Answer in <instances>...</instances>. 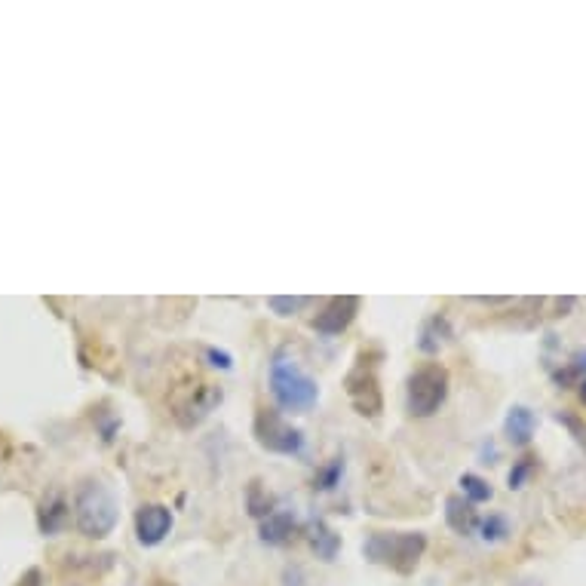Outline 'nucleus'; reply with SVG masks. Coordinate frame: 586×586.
<instances>
[{"label": "nucleus", "instance_id": "nucleus-18", "mask_svg": "<svg viewBox=\"0 0 586 586\" xmlns=\"http://www.w3.org/2000/svg\"><path fill=\"white\" fill-rule=\"evenodd\" d=\"M310 298H304V295H295V298H267V307L277 313V317H292V313H298L304 304H307Z\"/></svg>", "mask_w": 586, "mask_h": 586}, {"label": "nucleus", "instance_id": "nucleus-1", "mask_svg": "<svg viewBox=\"0 0 586 586\" xmlns=\"http://www.w3.org/2000/svg\"><path fill=\"white\" fill-rule=\"evenodd\" d=\"M427 550V537L421 531H372L363 544V556L372 565L390 568L396 574H412Z\"/></svg>", "mask_w": 586, "mask_h": 586}, {"label": "nucleus", "instance_id": "nucleus-11", "mask_svg": "<svg viewBox=\"0 0 586 586\" xmlns=\"http://www.w3.org/2000/svg\"><path fill=\"white\" fill-rule=\"evenodd\" d=\"M68 519H71V510H68V504H65V498H62V494H53L50 501H43V507H40V516H37V522H40V531L47 534V537L59 534V531L68 525Z\"/></svg>", "mask_w": 586, "mask_h": 586}, {"label": "nucleus", "instance_id": "nucleus-4", "mask_svg": "<svg viewBox=\"0 0 586 586\" xmlns=\"http://www.w3.org/2000/svg\"><path fill=\"white\" fill-rule=\"evenodd\" d=\"M448 396V372L439 363H427L412 372L405 387V409L412 418H430L442 409Z\"/></svg>", "mask_w": 586, "mask_h": 586}, {"label": "nucleus", "instance_id": "nucleus-20", "mask_svg": "<svg viewBox=\"0 0 586 586\" xmlns=\"http://www.w3.org/2000/svg\"><path fill=\"white\" fill-rule=\"evenodd\" d=\"M209 359H212V366H218V369H231V356L224 350H209Z\"/></svg>", "mask_w": 586, "mask_h": 586}, {"label": "nucleus", "instance_id": "nucleus-22", "mask_svg": "<svg viewBox=\"0 0 586 586\" xmlns=\"http://www.w3.org/2000/svg\"><path fill=\"white\" fill-rule=\"evenodd\" d=\"M580 396H583V402H586V381L580 384Z\"/></svg>", "mask_w": 586, "mask_h": 586}, {"label": "nucleus", "instance_id": "nucleus-10", "mask_svg": "<svg viewBox=\"0 0 586 586\" xmlns=\"http://www.w3.org/2000/svg\"><path fill=\"white\" fill-rule=\"evenodd\" d=\"M445 522H448V528H452L455 534H461V537H467V534H473L479 528V516H476L473 504L464 501V498H448L445 501Z\"/></svg>", "mask_w": 586, "mask_h": 586}, {"label": "nucleus", "instance_id": "nucleus-2", "mask_svg": "<svg viewBox=\"0 0 586 586\" xmlns=\"http://www.w3.org/2000/svg\"><path fill=\"white\" fill-rule=\"evenodd\" d=\"M120 519V504L114 498V491L99 482V479H86L77 494H74V525L83 537L102 540L117 528Z\"/></svg>", "mask_w": 586, "mask_h": 586}, {"label": "nucleus", "instance_id": "nucleus-9", "mask_svg": "<svg viewBox=\"0 0 586 586\" xmlns=\"http://www.w3.org/2000/svg\"><path fill=\"white\" fill-rule=\"evenodd\" d=\"M298 522H295V513L292 510H274L264 522H261V540L270 547H283L292 540Z\"/></svg>", "mask_w": 586, "mask_h": 586}, {"label": "nucleus", "instance_id": "nucleus-5", "mask_svg": "<svg viewBox=\"0 0 586 586\" xmlns=\"http://www.w3.org/2000/svg\"><path fill=\"white\" fill-rule=\"evenodd\" d=\"M255 439L261 448L274 455H301L304 452V433L292 427L280 412H258L255 415Z\"/></svg>", "mask_w": 586, "mask_h": 586}, {"label": "nucleus", "instance_id": "nucleus-17", "mask_svg": "<svg viewBox=\"0 0 586 586\" xmlns=\"http://www.w3.org/2000/svg\"><path fill=\"white\" fill-rule=\"evenodd\" d=\"M249 513L255 516V519H267L270 513H274V501H270V494L267 491H261V482H252L249 485Z\"/></svg>", "mask_w": 586, "mask_h": 586}, {"label": "nucleus", "instance_id": "nucleus-15", "mask_svg": "<svg viewBox=\"0 0 586 586\" xmlns=\"http://www.w3.org/2000/svg\"><path fill=\"white\" fill-rule=\"evenodd\" d=\"M458 485H461V491H464V501H470V504H485V501H491V485H488L482 476H476V473H464V476L458 479Z\"/></svg>", "mask_w": 586, "mask_h": 586}, {"label": "nucleus", "instance_id": "nucleus-3", "mask_svg": "<svg viewBox=\"0 0 586 586\" xmlns=\"http://www.w3.org/2000/svg\"><path fill=\"white\" fill-rule=\"evenodd\" d=\"M270 393H274L277 405L283 412L301 415L307 409H313L320 399V384L313 381L295 359L277 353L274 363H270Z\"/></svg>", "mask_w": 586, "mask_h": 586}, {"label": "nucleus", "instance_id": "nucleus-14", "mask_svg": "<svg viewBox=\"0 0 586 586\" xmlns=\"http://www.w3.org/2000/svg\"><path fill=\"white\" fill-rule=\"evenodd\" d=\"M448 338H452V329H448V323H445V317H430L427 323H424V332H421V350L424 353H436Z\"/></svg>", "mask_w": 586, "mask_h": 586}, {"label": "nucleus", "instance_id": "nucleus-6", "mask_svg": "<svg viewBox=\"0 0 586 586\" xmlns=\"http://www.w3.org/2000/svg\"><path fill=\"white\" fill-rule=\"evenodd\" d=\"M344 384H347V396L353 402V409L359 415H363V418H378L381 415L384 396H381V384H378L375 363H369L366 356H359Z\"/></svg>", "mask_w": 586, "mask_h": 586}, {"label": "nucleus", "instance_id": "nucleus-19", "mask_svg": "<svg viewBox=\"0 0 586 586\" xmlns=\"http://www.w3.org/2000/svg\"><path fill=\"white\" fill-rule=\"evenodd\" d=\"M13 586H43V571L40 568H28Z\"/></svg>", "mask_w": 586, "mask_h": 586}, {"label": "nucleus", "instance_id": "nucleus-7", "mask_svg": "<svg viewBox=\"0 0 586 586\" xmlns=\"http://www.w3.org/2000/svg\"><path fill=\"white\" fill-rule=\"evenodd\" d=\"M172 531V510L163 504H145L135 513V537L142 547H157Z\"/></svg>", "mask_w": 586, "mask_h": 586}, {"label": "nucleus", "instance_id": "nucleus-12", "mask_svg": "<svg viewBox=\"0 0 586 586\" xmlns=\"http://www.w3.org/2000/svg\"><path fill=\"white\" fill-rule=\"evenodd\" d=\"M534 412L525 409V405H513L507 412V421H504V430H507V439L513 445H528L531 436H534Z\"/></svg>", "mask_w": 586, "mask_h": 586}, {"label": "nucleus", "instance_id": "nucleus-16", "mask_svg": "<svg viewBox=\"0 0 586 586\" xmlns=\"http://www.w3.org/2000/svg\"><path fill=\"white\" fill-rule=\"evenodd\" d=\"M479 531H482V540H485V544H498V540H504V537L510 534V522H507V516L491 513L488 519L479 522Z\"/></svg>", "mask_w": 586, "mask_h": 586}, {"label": "nucleus", "instance_id": "nucleus-21", "mask_svg": "<svg viewBox=\"0 0 586 586\" xmlns=\"http://www.w3.org/2000/svg\"><path fill=\"white\" fill-rule=\"evenodd\" d=\"M528 467H531V464H528V461H522V464L510 473V488H522V479H525Z\"/></svg>", "mask_w": 586, "mask_h": 586}, {"label": "nucleus", "instance_id": "nucleus-8", "mask_svg": "<svg viewBox=\"0 0 586 586\" xmlns=\"http://www.w3.org/2000/svg\"><path fill=\"white\" fill-rule=\"evenodd\" d=\"M356 313H359V298L353 295H338L332 298L317 317H313V329H317L320 335H341L353 320H356Z\"/></svg>", "mask_w": 586, "mask_h": 586}, {"label": "nucleus", "instance_id": "nucleus-13", "mask_svg": "<svg viewBox=\"0 0 586 586\" xmlns=\"http://www.w3.org/2000/svg\"><path fill=\"white\" fill-rule=\"evenodd\" d=\"M310 547H313V553H317L320 559L332 562L335 553H338V547H341V540H338V534L332 528H326L323 522H317V525H313V534H310Z\"/></svg>", "mask_w": 586, "mask_h": 586}]
</instances>
